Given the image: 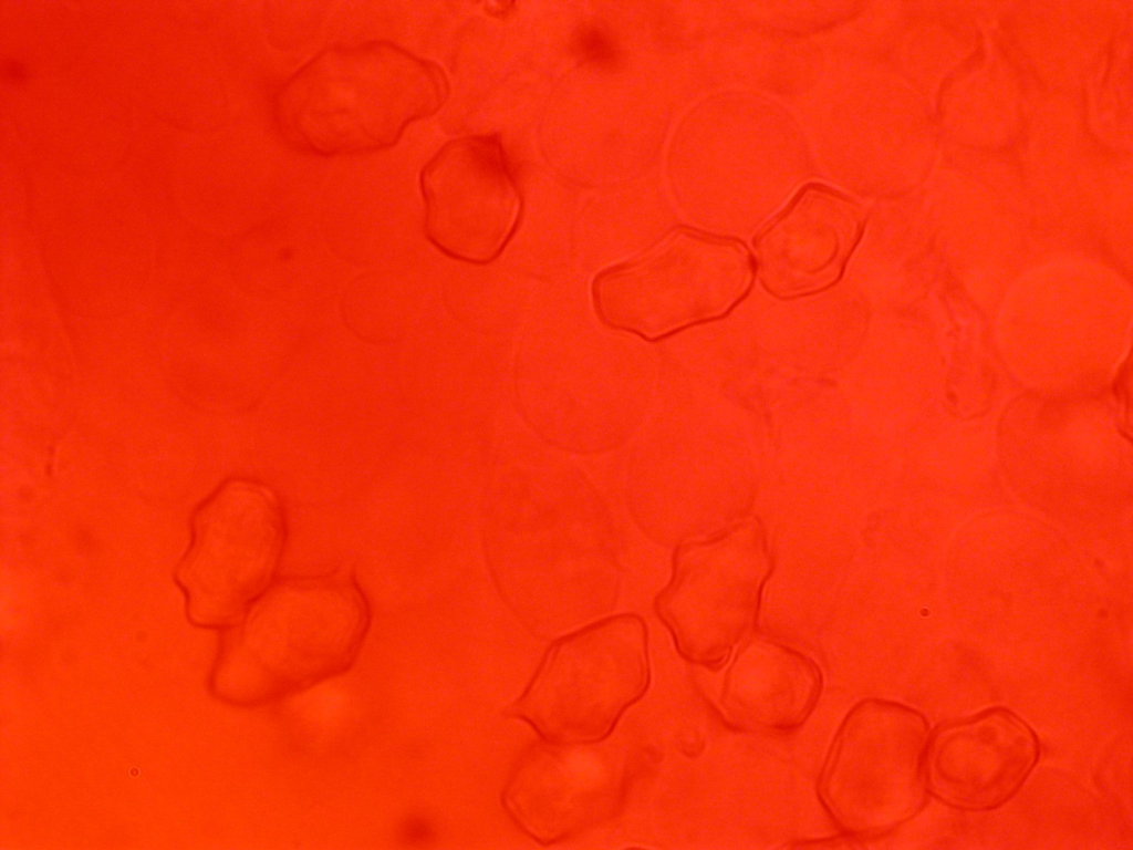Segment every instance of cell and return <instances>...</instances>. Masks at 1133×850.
I'll use <instances>...</instances> for the list:
<instances>
[{"instance_id": "cell-10", "label": "cell", "mask_w": 1133, "mask_h": 850, "mask_svg": "<svg viewBox=\"0 0 1133 850\" xmlns=\"http://www.w3.org/2000/svg\"><path fill=\"white\" fill-rule=\"evenodd\" d=\"M751 647L726 668L715 702L723 721L746 732L780 733L803 723L821 688L818 666L777 645Z\"/></svg>"}, {"instance_id": "cell-5", "label": "cell", "mask_w": 1133, "mask_h": 850, "mask_svg": "<svg viewBox=\"0 0 1133 850\" xmlns=\"http://www.w3.org/2000/svg\"><path fill=\"white\" fill-rule=\"evenodd\" d=\"M285 538L278 498L248 481L224 486L194 520L179 571L191 612L210 625H232L273 583Z\"/></svg>"}, {"instance_id": "cell-4", "label": "cell", "mask_w": 1133, "mask_h": 850, "mask_svg": "<svg viewBox=\"0 0 1133 850\" xmlns=\"http://www.w3.org/2000/svg\"><path fill=\"white\" fill-rule=\"evenodd\" d=\"M643 623L617 616L557 643L516 704L544 739L595 743L644 692Z\"/></svg>"}, {"instance_id": "cell-2", "label": "cell", "mask_w": 1133, "mask_h": 850, "mask_svg": "<svg viewBox=\"0 0 1133 850\" xmlns=\"http://www.w3.org/2000/svg\"><path fill=\"white\" fill-rule=\"evenodd\" d=\"M441 72L384 43L335 46L278 91L273 116L292 146L319 155L366 153L395 143L446 95Z\"/></svg>"}, {"instance_id": "cell-8", "label": "cell", "mask_w": 1133, "mask_h": 850, "mask_svg": "<svg viewBox=\"0 0 1133 850\" xmlns=\"http://www.w3.org/2000/svg\"><path fill=\"white\" fill-rule=\"evenodd\" d=\"M592 744L548 740L530 748L517 764L503 804L536 840L565 838L617 807L625 785L624 764L611 750Z\"/></svg>"}, {"instance_id": "cell-9", "label": "cell", "mask_w": 1133, "mask_h": 850, "mask_svg": "<svg viewBox=\"0 0 1133 850\" xmlns=\"http://www.w3.org/2000/svg\"><path fill=\"white\" fill-rule=\"evenodd\" d=\"M1038 757L1032 728L1008 709L991 708L928 735L925 784L950 807L988 810L1015 795Z\"/></svg>"}, {"instance_id": "cell-7", "label": "cell", "mask_w": 1133, "mask_h": 850, "mask_svg": "<svg viewBox=\"0 0 1133 850\" xmlns=\"http://www.w3.org/2000/svg\"><path fill=\"white\" fill-rule=\"evenodd\" d=\"M422 191L427 237L451 258L489 263L518 226L520 191L495 136L446 145L423 170Z\"/></svg>"}, {"instance_id": "cell-11", "label": "cell", "mask_w": 1133, "mask_h": 850, "mask_svg": "<svg viewBox=\"0 0 1133 850\" xmlns=\"http://www.w3.org/2000/svg\"><path fill=\"white\" fill-rule=\"evenodd\" d=\"M575 50L586 62L597 66H610L619 58L612 38L599 27H585L575 38Z\"/></svg>"}, {"instance_id": "cell-12", "label": "cell", "mask_w": 1133, "mask_h": 850, "mask_svg": "<svg viewBox=\"0 0 1133 850\" xmlns=\"http://www.w3.org/2000/svg\"><path fill=\"white\" fill-rule=\"evenodd\" d=\"M2 79L9 83H20L25 80L27 73L22 64L13 60H4L1 64Z\"/></svg>"}, {"instance_id": "cell-6", "label": "cell", "mask_w": 1133, "mask_h": 850, "mask_svg": "<svg viewBox=\"0 0 1133 850\" xmlns=\"http://www.w3.org/2000/svg\"><path fill=\"white\" fill-rule=\"evenodd\" d=\"M751 276L741 257L713 262L666 243L596 274L591 294L606 326L657 341L729 311Z\"/></svg>"}, {"instance_id": "cell-1", "label": "cell", "mask_w": 1133, "mask_h": 850, "mask_svg": "<svg viewBox=\"0 0 1133 850\" xmlns=\"http://www.w3.org/2000/svg\"><path fill=\"white\" fill-rule=\"evenodd\" d=\"M368 622L365 597L349 577L274 581L232 624L217 692L259 706L336 676L355 660Z\"/></svg>"}, {"instance_id": "cell-3", "label": "cell", "mask_w": 1133, "mask_h": 850, "mask_svg": "<svg viewBox=\"0 0 1133 850\" xmlns=\"http://www.w3.org/2000/svg\"><path fill=\"white\" fill-rule=\"evenodd\" d=\"M927 739L925 718L905 705L865 699L848 713L818 782L819 799L842 832L877 836L919 809Z\"/></svg>"}]
</instances>
